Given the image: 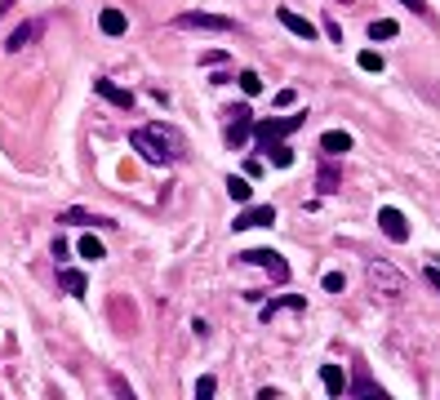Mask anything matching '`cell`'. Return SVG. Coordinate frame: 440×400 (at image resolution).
Listing matches in <instances>:
<instances>
[{
	"mask_svg": "<svg viewBox=\"0 0 440 400\" xmlns=\"http://www.w3.org/2000/svg\"><path fill=\"white\" fill-rule=\"evenodd\" d=\"M147 138L161 147L165 156V165H178V161H187V142H182V133L174 125H165V120H156V125H147Z\"/></svg>",
	"mask_w": 440,
	"mask_h": 400,
	"instance_id": "cell-1",
	"label": "cell"
},
{
	"mask_svg": "<svg viewBox=\"0 0 440 400\" xmlns=\"http://www.w3.org/2000/svg\"><path fill=\"white\" fill-rule=\"evenodd\" d=\"M302 120H307V112H298V116H280V120H258V125H254V138H258V147L267 151L272 142L289 138L293 129H302Z\"/></svg>",
	"mask_w": 440,
	"mask_h": 400,
	"instance_id": "cell-2",
	"label": "cell"
},
{
	"mask_svg": "<svg viewBox=\"0 0 440 400\" xmlns=\"http://www.w3.org/2000/svg\"><path fill=\"white\" fill-rule=\"evenodd\" d=\"M365 276H369V289H374V294H383V298H400V294H405V276H400L391 262H369V272H365Z\"/></svg>",
	"mask_w": 440,
	"mask_h": 400,
	"instance_id": "cell-3",
	"label": "cell"
},
{
	"mask_svg": "<svg viewBox=\"0 0 440 400\" xmlns=\"http://www.w3.org/2000/svg\"><path fill=\"white\" fill-rule=\"evenodd\" d=\"M240 262H249V267H267L276 285H285V281H289V262L280 258L276 249H244V253H240Z\"/></svg>",
	"mask_w": 440,
	"mask_h": 400,
	"instance_id": "cell-4",
	"label": "cell"
},
{
	"mask_svg": "<svg viewBox=\"0 0 440 400\" xmlns=\"http://www.w3.org/2000/svg\"><path fill=\"white\" fill-rule=\"evenodd\" d=\"M227 116H231L227 120V147L236 151V147H244V138H249V129H254V112H249V103H240V107H231Z\"/></svg>",
	"mask_w": 440,
	"mask_h": 400,
	"instance_id": "cell-5",
	"label": "cell"
},
{
	"mask_svg": "<svg viewBox=\"0 0 440 400\" xmlns=\"http://www.w3.org/2000/svg\"><path fill=\"white\" fill-rule=\"evenodd\" d=\"M174 27H182V31H231L236 22L223 18V14H178Z\"/></svg>",
	"mask_w": 440,
	"mask_h": 400,
	"instance_id": "cell-6",
	"label": "cell"
},
{
	"mask_svg": "<svg viewBox=\"0 0 440 400\" xmlns=\"http://www.w3.org/2000/svg\"><path fill=\"white\" fill-rule=\"evenodd\" d=\"M378 227H383V236H387V240H396V245H405V240H409V223H405V214L391 209V205H383V209H378Z\"/></svg>",
	"mask_w": 440,
	"mask_h": 400,
	"instance_id": "cell-7",
	"label": "cell"
},
{
	"mask_svg": "<svg viewBox=\"0 0 440 400\" xmlns=\"http://www.w3.org/2000/svg\"><path fill=\"white\" fill-rule=\"evenodd\" d=\"M276 223V209L272 205H254V209H244V214H236V232H249V227H272Z\"/></svg>",
	"mask_w": 440,
	"mask_h": 400,
	"instance_id": "cell-8",
	"label": "cell"
},
{
	"mask_svg": "<svg viewBox=\"0 0 440 400\" xmlns=\"http://www.w3.org/2000/svg\"><path fill=\"white\" fill-rule=\"evenodd\" d=\"M276 18H280V27H289L293 36H298V40H316V22L311 18H302V14H293V9H276Z\"/></svg>",
	"mask_w": 440,
	"mask_h": 400,
	"instance_id": "cell-9",
	"label": "cell"
},
{
	"mask_svg": "<svg viewBox=\"0 0 440 400\" xmlns=\"http://www.w3.org/2000/svg\"><path fill=\"white\" fill-rule=\"evenodd\" d=\"M41 31H45V22H22V27H14V31H9L5 50H9V54H22L31 40H41Z\"/></svg>",
	"mask_w": 440,
	"mask_h": 400,
	"instance_id": "cell-10",
	"label": "cell"
},
{
	"mask_svg": "<svg viewBox=\"0 0 440 400\" xmlns=\"http://www.w3.org/2000/svg\"><path fill=\"white\" fill-rule=\"evenodd\" d=\"M129 147H133V151H138V156H142V161H147V165H165V156H161V147H156V142H152V138H147V129H133V133H129Z\"/></svg>",
	"mask_w": 440,
	"mask_h": 400,
	"instance_id": "cell-11",
	"label": "cell"
},
{
	"mask_svg": "<svg viewBox=\"0 0 440 400\" xmlns=\"http://www.w3.org/2000/svg\"><path fill=\"white\" fill-rule=\"evenodd\" d=\"M302 307H307V298H298V294H285V298H272V302H267V307H263V320H267V325H272V320L280 316V311H302Z\"/></svg>",
	"mask_w": 440,
	"mask_h": 400,
	"instance_id": "cell-12",
	"label": "cell"
},
{
	"mask_svg": "<svg viewBox=\"0 0 440 400\" xmlns=\"http://www.w3.org/2000/svg\"><path fill=\"white\" fill-rule=\"evenodd\" d=\"M98 27H103V36H125V27H129L125 9H103V14H98Z\"/></svg>",
	"mask_w": 440,
	"mask_h": 400,
	"instance_id": "cell-13",
	"label": "cell"
},
{
	"mask_svg": "<svg viewBox=\"0 0 440 400\" xmlns=\"http://www.w3.org/2000/svg\"><path fill=\"white\" fill-rule=\"evenodd\" d=\"M94 89L103 94V98H112L116 107H125V112L133 107V94H129V89H120V84H112V80H94Z\"/></svg>",
	"mask_w": 440,
	"mask_h": 400,
	"instance_id": "cell-14",
	"label": "cell"
},
{
	"mask_svg": "<svg viewBox=\"0 0 440 400\" xmlns=\"http://www.w3.org/2000/svg\"><path fill=\"white\" fill-rule=\"evenodd\" d=\"M321 383H325L329 396H347V378H342L338 365H321Z\"/></svg>",
	"mask_w": 440,
	"mask_h": 400,
	"instance_id": "cell-15",
	"label": "cell"
},
{
	"mask_svg": "<svg viewBox=\"0 0 440 400\" xmlns=\"http://www.w3.org/2000/svg\"><path fill=\"white\" fill-rule=\"evenodd\" d=\"M321 147L329 156H342V151H351V133H342V129H329L325 138H321Z\"/></svg>",
	"mask_w": 440,
	"mask_h": 400,
	"instance_id": "cell-16",
	"label": "cell"
},
{
	"mask_svg": "<svg viewBox=\"0 0 440 400\" xmlns=\"http://www.w3.org/2000/svg\"><path fill=\"white\" fill-rule=\"evenodd\" d=\"M347 396H378V400H383V387H378L365 369H356V383L347 387Z\"/></svg>",
	"mask_w": 440,
	"mask_h": 400,
	"instance_id": "cell-17",
	"label": "cell"
},
{
	"mask_svg": "<svg viewBox=\"0 0 440 400\" xmlns=\"http://www.w3.org/2000/svg\"><path fill=\"white\" fill-rule=\"evenodd\" d=\"M227 196L236 200V205H249V196H254L249 178H236V174H231V178H227Z\"/></svg>",
	"mask_w": 440,
	"mask_h": 400,
	"instance_id": "cell-18",
	"label": "cell"
},
{
	"mask_svg": "<svg viewBox=\"0 0 440 400\" xmlns=\"http://www.w3.org/2000/svg\"><path fill=\"white\" fill-rule=\"evenodd\" d=\"M58 285H63L67 294H85V272H76V267H63V272H58Z\"/></svg>",
	"mask_w": 440,
	"mask_h": 400,
	"instance_id": "cell-19",
	"label": "cell"
},
{
	"mask_svg": "<svg viewBox=\"0 0 440 400\" xmlns=\"http://www.w3.org/2000/svg\"><path fill=\"white\" fill-rule=\"evenodd\" d=\"M267 156H272V165H280V169H289V165H293V147H289L285 138L272 142V147H267Z\"/></svg>",
	"mask_w": 440,
	"mask_h": 400,
	"instance_id": "cell-20",
	"label": "cell"
},
{
	"mask_svg": "<svg viewBox=\"0 0 440 400\" xmlns=\"http://www.w3.org/2000/svg\"><path fill=\"white\" fill-rule=\"evenodd\" d=\"M63 223H80V227H116L112 218H98V214H80V209H71V214H63Z\"/></svg>",
	"mask_w": 440,
	"mask_h": 400,
	"instance_id": "cell-21",
	"label": "cell"
},
{
	"mask_svg": "<svg viewBox=\"0 0 440 400\" xmlns=\"http://www.w3.org/2000/svg\"><path fill=\"white\" fill-rule=\"evenodd\" d=\"M76 249H80V258H94V262H98V258H107L103 240H94V236H80V245H76Z\"/></svg>",
	"mask_w": 440,
	"mask_h": 400,
	"instance_id": "cell-22",
	"label": "cell"
},
{
	"mask_svg": "<svg viewBox=\"0 0 440 400\" xmlns=\"http://www.w3.org/2000/svg\"><path fill=\"white\" fill-rule=\"evenodd\" d=\"M400 27L391 18H378V22H369V40H391V36H396Z\"/></svg>",
	"mask_w": 440,
	"mask_h": 400,
	"instance_id": "cell-23",
	"label": "cell"
},
{
	"mask_svg": "<svg viewBox=\"0 0 440 400\" xmlns=\"http://www.w3.org/2000/svg\"><path fill=\"white\" fill-rule=\"evenodd\" d=\"M356 67H360V71H383V54H374V50H360Z\"/></svg>",
	"mask_w": 440,
	"mask_h": 400,
	"instance_id": "cell-24",
	"label": "cell"
},
{
	"mask_svg": "<svg viewBox=\"0 0 440 400\" xmlns=\"http://www.w3.org/2000/svg\"><path fill=\"white\" fill-rule=\"evenodd\" d=\"M240 89H244V94L254 98V94L263 89V76H258V71H240Z\"/></svg>",
	"mask_w": 440,
	"mask_h": 400,
	"instance_id": "cell-25",
	"label": "cell"
},
{
	"mask_svg": "<svg viewBox=\"0 0 440 400\" xmlns=\"http://www.w3.org/2000/svg\"><path fill=\"white\" fill-rule=\"evenodd\" d=\"M338 191V174L334 169H321V196H334Z\"/></svg>",
	"mask_w": 440,
	"mask_h": 400,
	"instance_id": "cell-26",
	"label": "cell"
},
{
	"mask_svg": "<svg viewBox=\"0 0 440 400\" xmlns=\"http://www.w3.org/2000/svg\"><path fill=\"white\" fill-rule=\"evenodd\" d=\"M325 289H329V294H342V289H347V281H342V272H329V276H325Z\"/></svg>",
	"mask_w": 440,
	"mask_h": 400,
	"instance_id": "cell-27",
	"label": "cell"
},
{
	"mask_svg": "<svg viewBox=\"0 0 440 400\" xmlns=\"http://www.w3.org/2000/svg\"><path fill=\"white\" fill-rule=\"evenodd\" d=\"M214 392H218V383H214V378H200V383H196V400H210Z\"/></svg>",
	"mask_w": 440,
	"mask_h": 400,
	"instance_id": "cell-28",
	"label": "cell"
},
{
	"mask_svg": "<svg viewBox=\"0 0 440 400\" xmlns=\"http://www.w3.org/2000/svg\"><path fill=\"white\" fill-rule=\"evenodd\" d=\"M200 63L205 67H218V63H227V54L223 50H210V54H200Z\"/></svg>",
	"mask_w": 440,
	"mask_h": 400,
	"instance_id": "cell-29",
	"label": "cell"
},
{
	"mask_svg": "<svg viewBox=\"0 0 440 400\" xmlns=\"http://www.w3.org/2000/svg\"><path fill=\"white\" fill-rule=\"evenodd\" d=\"M325 36H329V40H334V45H342V27H338L334 18H325Z\"/></svg>",
	"mask_w": 440,
	"mask_h": 400,
	"instance_id": "cell-30",
	"label": "cell"
},
{
	"mask_svg": "<svg viewBox=\"0 0 440 400\" xmlns=\"http://www.w3.org/2000/svg\"><path fill=\"white\" fill-rule=\"evenodd\" d=\"M293 103H298V94H293V89H280L276 94V107H293Z\"/></svg>",
	"mask_w": 440,
	"mask_h": 400,
	"instance_id": "cell-31",
	"label": "cell"
},
{
	"mask_svg": "<svg viewBox=\"0 0 440 400\" xmlns=\"http://www.w3.org/2000/svg\"><path fill=\"white\" fill-rule=\"evenodd\" d=\"M400 5H405V9H413V14H423V18L432 14V9H427V0H400Z\"/></svg>",
	"mask_w": 440,
	"mask_h": 400,
	"instance_id": "cell-32",
	"label": "cell"
},
{
	"mask_svg": "<svg viewBox=\"0 0 440 400\" xmlns=\"http://www.w3.org/2000/svg\"><path fill=\"white\" fill-rule=\"evenodd\" d=\"M427 285H432L436 294H440V272H436V267H427Z\"/></svg>",
	"mask_w": 440,
	"mask_h": 400,
	"instance_id": "cell-33",
	"label": "cell"
},
{
	"mask_svg": "<svg viewBox=\"0 0 440 400\" xmlns=\"http://www.w3.org/2000/svg\"><path fill=\"white\" fill-rule=\"evenodd\" d=\"M5 9H14V0H0V18H5Z\"/></svg>",
	"mask_w": 440,
	"mask_h": 400,
	"instance_id": "cell-34",
	"label": "cell"
},
{
	"mask_svg": "<svg viewBox=\"0 0 440 400\" xmlns=\"http://www.w3.org/2000/svg\"><path fill=\"white\" fill-rule=\"evenodd\" d=\"M342 5H351V0H342Z\"/></svg>",
	"mask_w": 440,
	"mask_h": 400,
	"instance_id": "cell-35",
	"label": "cell"
}]
</instances>
